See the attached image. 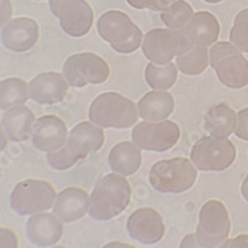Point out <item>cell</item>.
<instances>
[{
    "instance_id": "cell-1",
    "label": "cell",
    "mask_w": 248,
    "mask_h": 248,
    "mask_svg": "<svg viewBox=\"0 0 248 248\" xmlns=\"http://www.w3.org/2000/svg\"><path fill=\"white\" fill-rule=\"evenodd\" d=\"M90 199V217L98 221L110 220L127 209L131 186L121 175L108 174L96 182Z\"/></svg>"
},
{
    "instance_id": "cell-2",
    "label": "cell",
    "mask_w": 248,
    "mask_h": 248,
    "mask_svg": "<svg viewBox=\"0 0 248 248\" xmlns=\"http://www.w3.org/2000/svg\"><path fill=\"white\" fill-rule=\"evenodd\" d=\"M89 118L101 128L127 129L137 122L138 111L132 100L118 93L108 92L93 99Z\"/></svg>"
},
{
    "instance_id": "cell-3",
    "label": "cell",
    "mask_w": 248,
    "mask_h": 248,
    "mask_svg": "<svg viewBox=\"0 0 248 248\" xmlns=\"http://www.w3.org/2000/svg\"><path fill=\"white\" fill-rule=\"evenodd\" d=\"M99 36L120 54H131L141 45L140 28L124 12L110 10L102 14L97 21Z\"/></svg>"
},
{
    "instance_id": "cell-4",
    "label": "cell",
    "mask_w": 248,
    "mask_h": 248,
    "mask_svg": "<svg viewBox=\"0 0 248 248\" xmlns=\"http://www.w3.org/2000/svg\"><path fill=\"white\" fill-rule=\"evenodd\" d=\"M198 172L190 160L173 158L155 163L149 172L153 189L164 194H180L193 187Z\"/></svg>"
},
{
    "instance_id": "cell-5",
    "label": "cell",
    "mask_w": 248,
    "mask_h": 248,
    "mask_svg": "<svg viewBox=\"0 0 248 248\" xmlns=\"http://www.w3.org/2000/svg\"><path fill=\"white\" fill-rule=\"evenodd\" d=\"M56 198L57 193L49 182L27 179L15 186L9 197V204L20 217L33 216L52 209Z\"/></svg>"
},
{
    "instance_id": "cell-6",
    "label": "cell",
    "mask_w": 248,
    "mask_h": 248,
    "mask_svg": "<svg viewBox=\"0 0 248 248\" xmlns=\"http://www.w3.org/2000/svg\"><path fill=\"white\" fill-rule=\"evenodd\" d=\"M210 62L221 84L230 89L248 85V61L230 42H218L211 48Z\"/></svg>"
},
{
    "instance_id": "cell-7",
    "label": "cell",
    "mask_w": 248,
    "mask_h": 248,
    "mask_svg": "<svg viewBox=\"0 0 248 248\" xmlns=\"http://www.w3.org/2000/svg\"><path fill=\"white\" fill-rule=\"evenodd\" d=\"M193 44L182 30L156 28L150 30L143 40L142 50L153 64L165 66L176 57L188 53Z\"/></svg>"
},
{
    "instance_id": "cell-8",
    "label": "cell",
    "mask_w": 248,
    "mask_h": 248,
    "mask_svg": "<svg viewBox=\"0 0 248 248\" xmlns=\"http://www.w3.org/2000/svg\"><path fill=\"white\" fill-rule=\"evenodd\" d=\"M231 219L225 205L217 200L206 202L201 209L196 231L198 243L204 248H216L229 237Z\"/></svg>"
},
{
    "instance_id": "cell-9",
    "label": "cell",
    "mask_w": 248,
    "mask_h": 248,
    "mask_svg": "<svg viewBox=\"0 0 248 248\" xmlns=\"http://www.w3.org/2000/svg\"><path fill=\"white\" fill-rule=\"evenodd\" d=\"M236 157V149L229 139L206 136L198 140L191 151V160L201 171H223Z\"/></svg>"
},
{
    "instance_id": "cell-10",
    "label": "cell",
    "mask_w": 248,
    "mask_h": 248,
    "mask_svg": "<svg viewBox=\"0 0 248 248\" xmlns=\"http://www.w3.org/2000/svg\"><path fill=\"white\" fill-rule=\"evenodd\" d=\"M109 74L108 64L93 53L75 54L67 59L63 67L64 78L68 85L74 88L102 84Z\"/></svg>"
},
{
    "instance_id": "cell-11",
    "label": "cell",
    "mask_w": 248,
    "mask_h": 248,
    "mask_svg": "<svg viewBox=\"0 0 248 248\" xmlns=\"http://www.w3.org/2000/svg\"><path fill=\"white\" fill-rule=\"evenodd\" d=\"M180 135L179 125L171 120L143 121L137 124L131 133L132 141L140 149L155 152H165L174 147Z\"/></svg>"
},
{
    "instance_id": "cell-12",
    "label": "cell",
    "mask_w": 248,
    "mask_h": 248,
    "mask_svg": "<svg viewBox=\"0 0 248 248\" xmlns=\"http://www.w3.org/2000/svg\"><path fill=\"white\" fill-rule=\"evenodd\" d=\"M49 5L62 29L71 37H82L92 29L93 12L86 0H49Z\"/></svg>"
},
{
    "instance_id": "cell-13",
    "label": "cell",
    "mask_w": 248,
    "mask_h": 248,
    "mask_svg": "<svg viewBox=\"0 0 248 248\" xmlns=\"http://www.w3.org/2000/svg\"><path fill=\"white\" fill-rule=\"evenodd\" d=\"M68 127L64 120L53 114L37 118L32 128V144L45 153L59 150L67 143Z\"/></svg>"
},
{
    "instance_id": "cell-14",
    "label": "cell",
    "mask_w": 248,
    "mask_h": 248,
    "mask_svg": "<svg viewBox=\"0 0 248 248\" xmlns=\"http://www.w3.org/2000/svg\"><path fill=\"white\" fill-rule=\"evenodd\" d=\"M129 236L141 244L152 245L161 241L165 234V224L161 215L151 208H141L127 219Z\"/></svg>"
},
{
    "instance_id": "cell-15",
    "label": "cell",
    "mask_w": 248,
    "mask_h": 248,
    "mask_svg": "<svg viewBox=\"0 0 248 248\" xmlns=\"http://www.w3.org/2000/svg\"><path fill=\"white\" fill-rule=\"evenodd\" d=\"M39 25L27 17L15 18L8 21L1 30V41L4 47L16 53L31 50L39 40Z\"/></svg>"
},
{
    "instance_id": "cell-16",
    "label": "cell",
    "mask_w": 248,
    "mask_h": 248,
    "mask_svg": "<svg viewBox=\"0 0 248 248\" xmlns=\"http://www.w3.org/2000/svg\"><path fill=\"white\" fill-rule=\"evenodd\" d=\"M28 91L29 97L39 105H55L65 99L69 85L62 74L47 72L35 77L29 82Z\"/></svg>"
},
{
    "instance_id": "cell-17",
    "label": "cell",
    "mask_w": 248,
    "mask_h": 248,
    "mask_svg": "<svg viewBox=\"0 0 248 248\" xmlns=\"http://www.w3.org/2000/svg\"><path fill=\"white\" fill-rule=\"evenodd\" d=\"M105 140V132L101 127L92 121H82L71 130L65 146L78 160H80L98 151Z\"/></svg>"
},
{
    "instance_id": "cell-18",
    "label": "cell",
    "mask_w": 248,
    "mask_h": 248,
    "mask_svg": "<svg viewBox=\"0 0 248 248\" xmlns=\"http://www.w3.org/2000/svg\"><path fill=\"white\" fill-rule=\"evenodd\" d=\"M63 223L54 214L44 212L33 215L26 222L27 238L38 247L53 246L63 236Z\"/></svg>"
},
{
    "instance_id": "cell-19",
    "label": "cell",
    "mask_w": 248,
    "mask_h": 248,
    "mask_svg": "<svg viewBox=\"0 0 248 248\" xmlns=\"http://www.w3.org/2000/svg\"><path fill=\"white\" fill-rule=\"evenodd\" d=\"M90 204L91 199L85 190L69 187L57 195L53 214L61 221L71 223L84 217L89 213Z\"/></svg>"
},
{
    "instance_id": "cell-20",
    "label": "cell",
    "mask_w": 248,
    "mask_h": 248,
    "mask_svg": "<svg viewBox=\"0 0 248 248\" xmlns=\"http://www.w3.org/2000/svg\"><path fill=\"white\" fill-rule=\"evenodd\" d=\"M181 30L193 45L209 47L217 42L220 27L216 16L201 11L194 14L188 25Z\"/></svg>"
},
{
    "instance_id": "cell-21",
    "label": "cell",
    "mask_w": 248,
    "mask_h": 248,
    "mask_svg": "<svg viewBox=\"0 0 248 248\" xmlns=\"http://www.w3.org/2000/svg\"><path fill=\"white\" fill-rule=\"evenodd\" d=\"M35 120V114L29 108L19 106L8 109L2 115L0 125L10 141L23 142L31 137Z\"/></svg>"
},
{
    "instance_id": "cell-22",
    "label": "cell",
    "mask_w": 248,
    "mask_h": 248,
    "mask_svg": "<svg viewBox=\"0 0 248 248\" xmlns=\"http://www.w3.org/2000/svg\"><path fill=\"white\" fill-rule=\"evenodd\" d=\"M141 162L140 148L134 142H119L108 154V164L111 171L123 177L135 174L141 166Z\"/></svg>"
},
{
    "instance_id": "cell-23",
    "label": "cell",
    "mask_w": 248,
    "mask_h": 248,
    "mask_svg": "<svg viewBox=\"0 0 248 248\" xmlns=\"http://www.w3.org/2000/svg\"><path fill=\"white\" fill-rule=\"evenodd\" d=\"M174 98L165 91L147 93L138 102V115L145 121L157 122L168 118L174 111Z\"/></svg>"
},
{
    "instance_id": "cell-24",
    "label": "cell",
    "mask_w": 248,
    "mask_h": 248,
    "mask_svg": "<svg viewBox=\"0 0 248 248\" xmlns=\"http://www.w3.org/2000/svg\"><path fill=\"white\" fill-rule=\"evenodd\" d=\"M237 115L224 103H219L209 109L204 116V127L212 136L225 139L236 128Z\"/></svg>"
},
{
    "instance_id": "cell-25",
    "label": "cell",
    "mask_w": 248,
    "mask_h": 248,
    "mask_svg": "<svg viewBox=\"0 0 248 248\" xmlns=\"http://www.w3.org/2000/svg\"><path fill=\"white\" fill-rule=\"evenodd\" d=\"M28 98V85L22 78H9L0 82V109L8 110L23 106Z\"/></svg>"
},
{
    "instance_id": "cell-26",
    "label": "cell",
    "mask_w": 248,
    "mask_h": 248,
    "mask_svg": "<svg viewBox=\"0 0 248 248\" xmlns=\"http://www.w3.org/2000/svg\"><path fill=\"white\" fill-rule=\"evenodd\" d=\"M176 64L179 70L189 76L202 74L209 66L208 48L196 46L188 53L177 57Z\"/></svg>"
},
{
    "instance_id": "cell-27",
    "label": "cell",
    "mask_w": 248,
    "mask_h": 248,
    "mask_svg": "<svg viewBox=\"0 0 248 248\" xmlns=\"http://www.w3.org/2000/svg\"><path fill=\"white\" fill-rule=\"evenodd\" d=\"M178 78L176 65L169 63L165 66L148 64L145 70V79L153 90L165 91L172 88Z\"/></svg>"
},
{
    "instance_id": "cell-28",
    "label": "cell",
    "mask_w": 248,
    "mask_h": 248,
    "mask_svg": "<svg viewBox=\"0 0 248 248\" xmlns=\"http://www.w3.org/2000/svg\"><path fill=\"white\" fill-rule=\"evenodd\" d=\"M193 16L192 6L185 0H177L166 10L162 11L160 18L169 29L181 30L188 25Z\"/></svg>"
},
{
    "instance_id": "cell-29",
    "label": "cell",
    "mask_w": 248,
    "mask_h": 248,
    "mask_svg": "<svg viewBox=\"0 0 248 248\" xmlns=\"http://www.w3.org/2000/svg\"><path fill=\"white\" fill-rule=\"evenodd\" d=\"M230 39L239 51L248 53V8L236 15Z\"/></svg>"
},
{
    "instance_id": "cell-30",
    "label": "cell",
    "mask_w": 248,
    "mask_h": 248,
    "mask_svg": "<svg viewBox=\"0 0 248 248\" xmlns=\"http://www.w3.org/2000/svg\"><path fill=\"white\" fill-rule=\"evenodd\" d=\"M49 166L57 171H65L72 168L78 163V159L68 150L66 146H63L59 150L47 153L46 156Z\"/></svg>"
},
{
    "instance_id": "cell-31",
    "label": "cell",
    "mask_w": 248,
    "mask_h": 248,
    "mask_svg": "<svg viewBox=\"0 0 248 248\" xmlns=\"http://www.w3.org/2000/svg\"><path fill=\"white\" fill-rule=\"evenodd\" d=\"M132 7L136 9H151L154 11L166 10L177 0H126Z\"/></svg>"
},
{
    "instance_id": "cell-32",
    "label": "cell",
    "mask_w": 248,
    "mask_h": 248,
    "mask_svg": "<svg viewBox=\"0 0 248 248\" xmlns=\"http://www.w3.org/2000/svg\"><path fill=\"white\" fill-rule=\"evenodd\" d=\"M0 248H19L16 233L7 227L0 226Z\"/></svg>"
},
{
    "instance_id": "cell-33",
    "label": "cell",
    "mask_w": 248,
    "mask_h": 248,
    "mask_svg": "<svg viewBox=\"0 0 248 248\" xmlns=\"http://www.w3.org/2000/svg\"><path fill=\"white\" fill-rule=\"evenodd\" d=\"M234 131L238 138L248 141V108L238 111L237 125Z\"/></svg>"
},
{
    "instance_id": "cell-34",
    "label": "cell",
    "mask_w": 248,
    "mask_h": 248,
    "mask_svg": "<svg viewBox=\"0 0 248 248\" xmlns=\"http://www.w3.org/2000/svg\"><path fill=\"white\" fill-rule=\"evenodd\" d=\"M218 248H248V234H240L234 238L226 239Z\"/></svg>"
},
{
    "instance_id": "cell-35",
    "label": "cell",
    "mask_w": 248,
    "mask_h": 248,
    "mask_svg": "<svg viewBox=\"0 0 248 248\" xmlns=\"http://www.w3.org/2000/svg\"><path fill=\"white\" fill-rule=\"evenodd\" d=\"M13 14L10 0H0V27L5 25Z\"/></svg>"
},
{
    "instance_id": "cell-36",
    "label": "cell",
    "mask_w": 248,
    "mask_h": 248,
    "mask_svg": "<svg viewBox=\"0 0 248 248\" xmlns=\"http://www.w3.org/2000/svg\"><path fill=\"white\" fill-rule=\"evenodd\" d=\"M180 248H204L202 246H201L197 239H196V235L191 233V234H188L186 235L182 241H181V244H180Z\"/></svg>"
},
{
    "instance_id": "cell-37",
    "label": "cell",
    "mask_w": 248,
    "mask_h": 248,
    "mask_svg": "<svg viewBox=\"0 0 248 248\" xmlns=\"http://www.w3.org/2000/svg\"><path fill=\"white\" fill-rule=\"evenodd\" d=\"M102 248H136L131 244L125 243V242H120V241H110L107 243Z\"/></svg>"
},
{
    "instance_id": "cell-38",
    "label": "cell",
    "mask_w": 248,
    "mask_h": 248,
    "mask_svg": "<svg viewBox=\"0 0 248 248\" xmlns=\"http://www.w3.org/2000/svg\"><path fill=\"white\" fill-rule=\"evenodd\" d=\"M8 144V138L3 130V128L0 125V153H1L7 146Z\"/></svg>"
},
{
    "instance_id": "cell-39",
    "label": "cell",
    "mask_w": 248,
    "mask_h": 248,
    "mask_svg": "<svg viewBox=\"0 0 248 248\" xmlns=\"http://www.w3.org/2000/svg\"><path fill=\"white\" fill-rule=\"evenodd\" d=\"M241 193H242V196L244 197V199L248 202V175L246 176L245 180H244L243 183H242V186H241Z\"/></svg>"
},
{
    "instance_id": "cell-40",
    "label": "cell",
    "mask_w": 248,
    "mask_h": 248,
    "mask_svg": "<svg viewBox=\"0 0 248 248\" xmlns=\"http://www.w3.org/2000/svg\"><path fill=\"white\" fill-rule=\"evenodd\" d=\"M203 1L209 2V3H218V2L222 1V0H203Z\"/></svg>"
},
{
    "instance_id": "cell-41",
    "label": "cell",
    "mask_w": 248,
    "mask_h": 248,
    "mask_svg": "<svg viewBox=\"0 0 248 248\" xmlns=\"http://www.w3.org/2000/svg\"><path fill=\"white\" fill-rule=\"evenodd\" d=\"M51 248H67L65 246H54V247H51Z\"/></svg>"
},
{
    "instance_id": "cell-42",
    "label": "cell",
    "mask_w": 248,
    "mask_h": 248,
    "mask_svg": "<svg viewBox=\"0 0 248 248\" xmlns=\"http://www.w3.org/2000/svg\"><path fill=\"white\" fill-rule=\"evenodd\" d=\"M1 175H2V172H1V168H0V178H1Z\"/></svg>"
},
{
    "instance_id": "cell-43",
    "label": "cell",
    "mask_w": 248,
    "mask_h": 248,
    "mask_svg": "<svg viewBox=\"0 0 248 248\" xmlns=\"http://www.w3.org/2000/svg\"><path fill=\"white\" fill-rule=\"evenodd\" d=\"M37 1H40V0H37Z\"/></svg>"
}]
</instances>
